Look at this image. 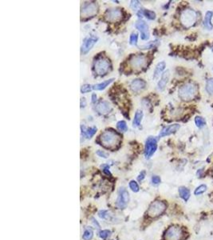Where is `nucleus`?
<instances>
[{
  "mask_svg": "<svg viewBox=\"0 0 213 240\" xmlns=\"http://www.w3.org/2000/svg\"><path fill=\"white\" fill-rule=\"evenodd\" d=\"M100 139L104 147L113 148L120 143L121 136L114 131H105L101 134Z\"/></svg>",
  "mask_w": 213,
  "mask_h": 240,
  "instance_id": "1",
  "label": "nucleus"
},
{
  "mask_svg": "<svg viewBox=\"0 0 213 240\" xmlns=\"http://www.w3.org/2000/svg\"><path fill=\"white\" fill-rule=\"evenodd\" d=\"M197 94V86L192 83L184 84L179 89V97L184 101H190Z\"/></svg>",
  "mask_w": 213,
  "mask_h": 240,
  "instance_id": "2",
  "label": "nucleus"
},
{
  "mask_svg": "<svg viewBox=\"0 0 213 240\" xmlns=\"http://www.w3.org/2000/svg\"><path fill=\"white\" fill-rule=\"evenodd\" d=\"M197 15L196 11L192 9L187 8L184 10L181 14V22L185 27H191L196 22Z\"/></svg>",
  "mask_w": 213,
  "mask_h": 240,
  "instance_id": "3",
  "label": "nucleus"
},
{
  "mask_svg": "<svg viewBox=\"0 0 213 240\" xmlns=\"http://www.w3.org/2000/svg\"><path fill=\"white\" fill-rule=\"evenodd\" d=\"M167 205L165 202L162 201H155L152 202L149 207V209L147 211L148 216L151 218H156L162 214L166 210Z\"/></svg>",
  "mask_w": 213,
  "mask_h": 240,
  "instance_id": "4",
  "label": "nucleus"
},
{
  "mask_svg": "<svg viewBox=\"0 0 213 240\" xmlns=\"http://www.w3.org/2000/svg\"><path fill=\"white\" fill-rule=\"evenodd\" d=\"M110 69V63L105 58H100L94 63V70L98 75H105Z\"/></svg>",
  "mask_w": 213,
  "mask_h": 240,
  "instance_id": "5",
  "label": "nucleus"
},
{
  "mask_svg": "<svg viewBox=\"0 0 213 240\" xmlns=\"http://www.w3.org/2000/svg\"><path fill=\"white\" fill-rule=\"evenodd\" d=\"M183 230L178 226L168 227L165 233V240H181L183 237Z\"/></svg>",
  "mask_w": 213,
  "mask_h": 240,
  "instance_id": "6",
  "label": "nucleus"
},
{
  "mask_svg": "<svg viewBox=\"0 0 213 240\" xmlns=\"http://www.w3.org/2000/svg\"><path fill=\"white\" fill-rule=\"evenodd\" d=\"M129 202V194L125 187H121L116 200V206L119 209H125Z\"/></svg>",
  "mask_w": 213,
  "mask_h": 240,
  "instance_id": "7",
  "label": "nucleus"
},
{
  "mask_svg": "<svg viewBox=\"0 0 213 240\" xmlns=\"http://www.w3.org/2000/svg\"><path fill=\"white\" fill-rule=\"evenodd\" d=\"M157 149L156 139L154 137H149L145 142V156L146 159H150Z\"/></svg>",
  "mask_w": 213,
  "mask_h": 240,
  "instance_id": "8",
  "label": "nucleus"
},
{
  "mask_svg": "<svg viewBox=\"0 0 213 240\" xmlns=\"http://www.w3.org/2000/svg\"><path fill=\"white\" fill-rule=\"evenodd\" d=\"M147 64V58L143 54L133 55L130 59V65L134 69H141L145 67Z\"/></svg>",
  "mask_w": 213,
  "mask_h": 240,
  "instance_id": "9",
  "label": "nucleus"
},
{
  "mask_svg": "<svg viewBox=\"0 0 213 240\" xmlns=\"http://www.w3.org/2000/svg\"><path fill=\"white\" fill-rule=\"evenodd\" d=\"M122 18V11L121 9L116 8V9H110L107 10L105 14V19L107 21L114 22L119 21Z\"/></svg>",
  "mask_w": 213,
  "mask_h": 240,
  "instance_id": "10",
  "label": "nucleus"
},
{
  "mask_svg": "<svg viewBox=\"0 0 213 240\" xmlns=\"http://www.w3.org/2000/svg\"><path fill=\"white\" fill-rule=\"evenodd\" d=\"M135 26L139 31H141V37L143 40H147L149 38V26L147 25V23L145 21L139 20L136 22Z\"/></svg>",
  "mask_w": 213,
  "mask_h": 240,
  "instance_id": "11",
  "label": "nucleus"
},
{
  "mask_svg": "<svg viewBox=\"0 0 213 240\" xmlns=\"http://www.w3.org/2000/svg\"><path fill=\"white\" fill-rule=\"evenodd\" d=\"M97 3H90L85 4L81 9V15L82 16H93L97 12Z\"/></svg>",
  "mask_w": 213,
  "mask_h": 240,
  "instance_id": "12",
  "label": "nucleus"
},
{
  "mask_svg": "<svg viewBox=\"0 0 213 240\" xmlns=\"http://www.w3.org/2000/svg\"><path fill=\"white\" fill-rule=\"evenodd\" d=\"M97 38L95 36H90L85 40L84 43L81 47V51L83 54H86L93 48L95 43L97 42Z\"/></svg>",
  "mask_w": 213,
  "mask_h": 240,
  "instance_id": "13",
  "label": "nucleus"
},
{
  "mask_svg": "<svg viewBox=\"0 0 213 240\" xmlns=\"http://www.w3.org/2000/svg\"><path fill=\"white\" fill-rule=\"evenodd\" d=\"M180 127H181V126L179 124H172L170 126H168V127L162 129L161 131L159 134V137H165L169 134H173L176 131H177L180 129Z\"/></svg>",
  "mask_w": 213,
  "mask_h": 240,
  "instance_id": "14",
  "label": "nucleus"
},
{
  "mask_svg": "<svg viewBox=\"0 0 213 240\" xmlns=\"http://www.w3.org/2000/svg\"><path fill=\"white\" fill-rule=\"evenodd\" d=\"M130 86H131V88H132L133 91L138 92L140 90H141L145 88L146 83L143 79H136L132 80Z\"/></svg>",
  "mask_w": 213,
  "mask_h": 240,
  "instance_id": "15",
  "label": "nucleus"
},
{
  "mask_svg": "<svg viewBox=\"0 0 213 240\" xmlns=\"http://www.w3.org/2000/svg\"><path fill=\"white\" fill-rule=\"evenodd\" d=\"M96 110L100 114H106L111 111V106L106 101H101L96 106Z\"/></svg>",
  "mask_w": 213,
  "mask_h": 240,
  "instance_id": "16",
  "label": "nucleus"
},
{
  "mask_svg": "<svg viewBox=\"0 0 213 240\" xmlns=\"http://www.w3.org/2000/svg\"><path fill=\"white\" fill-rule=\"evenodd\" d=\"M169 76H170V74H169V70H166L165 72L162 74L161 78L159 81L158 83V89L160 90H163L165 89V86L167 85V83H168V80H169Z\"/></svg>",
  "mask_w": 213,
  "mask_h": 240,
  "instance_id": "17",
  "label": "nucleus"
},
{
  "mask_svg": "<svg viewBox=\"0 0 213 240\" xmlns=\"http://www.w3.org/2000/svg\"><path fill=\"white\" fill-rule=\"evenodd\" d=\"M213 12L212 11H207L205 14V17H204V20H203V26L207 30H212V19Z\"/></svg>",
  "mask_w": 213,
  "mask_h": 240,
  "instance_id": "18",
  "label": "nucleus"
},
{
  "mask_svg": "<svg viewBox=\"0 0 213 240\" xmlns=\"http://www.w3.org/2000/svg\"><path fill=\"white\" fill-rule=\"evenodd\" d=\"M113 80H114V79H110L106 80V81H104L102 83L95 84L93 86V89L95 90H102L105 89L106 86H109L110 83H113Z\"/></svg>",
  "mask_w": 213,
  "mask_h": 240,
  "instance_id": "19",
  "label": "nucleus"
},
{
  "mask_svg": "<svg viewBox=\"0 0 213 240\" xmlns=\"http://www.w3.org/2000/svg\"><path fill=\"white\" fill-rule=\"evenodd\" d=\"M179 195L181 198H183L184 201L187 202L190 198V191L185 186H181L179 187Z\"/></svg>",
  "mask_w": 213,
  "mask_h": 240,
  "instance_id": "20",
  "label": "nucleus"
},
{
  "mask_svg": "<svg viewBox=\"0 0 213 240\" xmlns=\"http://www.w3.org/2000/svg\"><path fill=\"white\" fill-rule=\"evenodd\" d=\"M165 66L166 65H165V62H161L156 66L155 70H154V75H153L154 79H157L160 76V74L163 72V70H165Z\"/></svg>",
  "mask_w": 213,
  "mask_h": 240,
  "instance_id": "21",
  "label": "nucleus"
},
{
  "mask_svg": "<svg viewBox=\"0 0 213 240\" xmlns=\"http://www.w3.org/2000/svg\"><path fill=\"white\" fill-rule=\"evenodd\" d=\"M142 118H143V112L142 111H136V112L135 113V115H134V119H133V126L134 127H137L139 125L141 124V122Z\"/></svg>",
  "mask_w": 213,
  "mask_h": 240,
  "instance_id": "22",
  "label": "nucleus"
},
{
  "mask_svg": "<svg viewBox=\"0 0 213 240\" xmlns=\"http://www.w3.org/2000/svg\"><path fill=\"white\" fill-rule=\"evenodd\" d=\"M94 237V231L90 227H86L84 230V233L82 235V239L84 240H91Z\"/></svg>",
  "mask_w": 213,
  "mask_h": 240,
  "instance_id": "23",
  "label": "nucleus"
},
{
  "mask_svg": "<svg viewBox=\"0 0 213 240\" xmlns=\"http://www.w3.org/2000/svg\"><path fill=\"white\" fill-rule=\"evenodd\" d=\"M82 131L84 132L85 135L88 138H91L94 136V134L96 133V131H97V127H90L85 129V128L83 127H82Z\"/></svg>",
  "mask_w": 213,
  "mask_h": 240,
  "instance_id": "24",
  "label": "nucleus"
},
{
  "mask_svg": "<svg viewBox=\"0 0 213 240\" xmlns=\"http://www.w3.org/2000/svg\"><path fill=\"white\" fill-rule=\"evenodd\" d=\"M141 11L142 15H144L148 19L153 20V19H156L155 12H153L152 10H142Z\"/></svg>",
  "mask_w": 213,
  "mask_h": 240,
  "instance_id": "25",
  "label": "nucleus"
},
{
  "mask_svg": "<svg viewBox=\"0 0 213 240\" xmlns=\"http://www.w3.org/2000/svg\"><path fill=\"white\" fill-rule=\"evenodd\" d=\"M195 122H196V125L197 126V127L199 128L203 127H204L205 124H206L205 119H204L203 117H201V116H196V117L195 118Z\"/></svg>",
  "mask_w": 213,
  "mask_h": 240,
  "instance_id": "26",
  "label": "nucleus"
},
{
  "mask_svg": "<svg viewBox=\"0 0 213 240\" xmlns=\"http://www.w3.org/2000/svg\"><path fill=\"white\" fill-rule=\"evenodd\" d=\"M206 90L210 95H213V78L209 79L207 81Z\"/></svg>",
  "mask_w": 213,
  "mask_h": 240,
  "instance_id": "27",
  "label": "nucleus"
},
{
  "mask_svg": "<svg viewBox=\"0 0 213 240\" xmlns=\"http://www.w3.org/2000/svg\"><path fill=\"white\" fill-rule=\"evenodd\" d=\"M206 191H207V186L202 184V185L199 186H198V187L195 190L194 194H195V195H201V194L204 193Z\"/></svg>",
  "mask_w": 213,
  "mask_h": 240,
  "instance_id": "28",
  "label": "nucleus"
},
{
  "mask_svg": "<svg viewBox=\"0 0 213 240\" xmlns=\"http://www.w3.org/2000/svg\"><path fill=\"white\" fill-rule=\"evenodd\" d=\"M116 127L117 129L119 130L120 131H122V132H125L128 130V127H127V125H126V122L125 121H119L117 123H116Z\"/></svg>",
  "mask_w": 213,
  "mask_h": 240,
  "instance_id": "29",
  "label": "nucleus"
},
{
  "mask_svg": "<svg viewBox=\"0 0 213 240\" xmlns=\"http://www.w3.org/2000/svg\"><path fill=\"white\" fill-rule=\"evenodd\" d=\"M129 188L132 190L133 192H138L139 191V186L137 184V182L134 181V180H131L129 183Z\"/></svg>",
  "mask_w": 213,
  "mask_h": 240,
  "instance_id": "30",
  "label": "nucleus"
},
{
  "mask_svg": "<svg viewBox=\"0 0 213 240\" xmlns=\"http://www.w3.org/2000/svg\"><path fill=\"white\" fill-rule=\"evenodd\" d=\"M111 231L109 230H103L99 233V236L102 240H106L107 238L110 236Z\"/></svg>",
  "mask_w": 213,
  "mask_h": 240,
  "instance_id": "31",
  "label": "nucleus"
},
{
  "mask_svg": "<svg viewBox=\"0 0 213 240\" xmlns=\"http://www.w3.org/2000/svg\"><path fill=\"white\" fill-rule=\"evenodd\" d=\"M137 38H138V35L136 33H132V35H130V38H129V42H130V44L136 46L137 43Z\"/></svg>",
  "mask_w": 213,
  "mask_h": 240,
  "instance_id": "32",
  "label": "nucleus"
},
{
  "mask_svg": "<svg viewBox=\"0 0 213 240\" xmlns=\"http://www.w3.org/2000/svg\"><path fill=\"white\" fill-rule=\"evenodd\" d=\"M92 89H93V86H91L90 84H85L81 86V91L82 93H87L90 92Z\"/></svg>",
  "mask_w": 213,
  "mask_h": 240,
  "instance_id": "33",
  "label": "nucleus"
},
{
  "mask_svg": "<svg viewBox=\"0 0 213 240\" xmlns=\"http://www.w3.org/2000/svg\"><path fill=\"white\" fill-rule=\"evenodd\" d=\"M98 216L102 219H106L108 217V211L105 210H101L98 212Z\"/></svg>",
  "mask_w": 213,
  "mask_h": 240,
  "instance_id": "34",
  "label": "nucleus"
},
{
  "mask_svg": "<svg viewBox=\"0 0 213 240\" xmlns=\"http://www.w3.org/2000/svg\"><path fill=\"white\" fill-rule=\"evenodd\" d=\"M152 182L154 185H158L161 182V178L157 175H154L152 177Z\"/></svg>",
  "mask_w": 213,
  "mask_h": 240,
  "instance_id": "35",
  "label": "nucleus"
},
{
  "mask_svg": "<svg viewBox=\"0 0 213 240\" xmlns=\"http://www.w3.org/2000/svg\"><path fill=\"white\" fill-rule=\"evenodd\" d=\"M139 6H140V3H139L138 1H132L131 3H130V6H131V8L133 10L137 9Z\"/></svg>",
  "mask_w": 213,
  "mask_h": 240,
  "instance_id": "36",
  "label": "nucleus"
},
{
  "mask_svg": "<svg viewBox=\"0 0 213 240\" xmlns=\"http://www.w3.org/2000/svg\"><path fill=\"white\" fill-rule=\"evenodd\" d=\"M101 167H103V172L105 174V175H111V173H110V166H109V165H103V166H101Z\"/></svg>",
  "mask_w": 213,
  "mask_h": 240,
  "instance_id": "37",
  "label": "nucleus"
},
{
  "mask_svg": "<svg viewBox=\"0 0 213 240\" xmlns=\"http://www.w3.org/2000/svg\"><path fill=\"white\" fill-rule=\"evenodd\" d=\"M97 154L99 157H101V158H104V159H107L108 158V154L105 152L102 151V150H97Z\"/></svg>",
  "mask_w": 213,
  "mask_h": 240,
  "instance_id": "38",
  "label": "nucleus"
},
{
  "mask_svg": "<svg viewBox=\"0 0 213 240\" xmlns=\"http://www.w3.org/2000/svg\"><path fill=\"white\" fill-rule=\"evenodd\" d=\"M145 170H143V171H141V172L140 173V175H138V177H137V180H138L139 182H141V181H143V179L145 178Z\"/></svg>",
  "mask_w": 213,
  "mask_h": 240,
  "instance_id": "39",
  "label": "nucleus"
},
{
  "mask_svg": "<svg viewBox=\"0 0 213 240\" xmlns=\"http://www.w3.org/2000/svg\"><path fill=\"white\" fill-rule=\"evenodd\" d=\"M92 220H93V223H94V225H95V226H97V229H100V225H99V223H97V221L96 220L95 218H92Z\"/></svg>",
  "mask_w": 213,
  "mask_h": 240,
  "instance_id": "40",
  "label": "nucleus"
},
{
  "mask_svg": "<svg viewBox=\"0 0 213 240\" xmlns=\"http://www.w3.org/2000/svg\"><path fill=\"white\" fill-rule=\"evenodd\" d=\"M97 100V95L96 94H93L92 95V102H95Z\"/></svg>",
  "mask_w": 213,
  "mask_h": 240,
  "instance_id": "41",
  "label": "nucleus"
},
{
  "mask_svg": "<svg viewBox=\"0 0 213 240\" xmlns=\"http://www.w3.org/2000/svg\"><path fill=\"white\" fill-rule=\"evenodd\" d=\"M110 240H112V239H110Z\"/></svg>",
  "mask_w": 213,
  "mask_h": 240,
  "instance_id": "42",
  "label": "nucleus"
}]
</instances>
